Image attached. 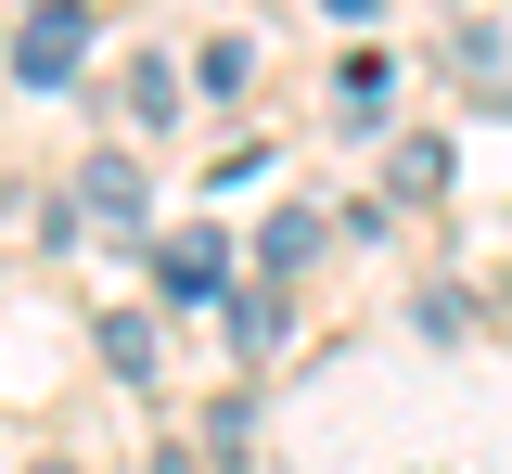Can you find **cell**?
<instances>
[{
    "mask_svg": "<svg viewBox=\"0 0 512 474\" xmlns=\"http://www.w3.org/2000/svg\"><path fill=\"white\" fill-rule=\"evenodd\" d=\"M410 334H423V346H461V334H474V295H461V282L410 295Z\"/></svg>",
    "mask_w": 512,
    "mask_h": 474,
    "instance_id": "52a82bcc",
    "label": "cell"
},
{
    "mask_svg": "<svg viewBox=\"0 0 512 474\" xmlns=\"http://www.w3.org/2000/svg\"><path fill=\"white\" fill-rule=\"evenodd\" d=\"M192 77H205V90H244V77H256V52H244V39H205V65H192Z\"/></svg>",
    "mask_w": 512,
    "mask_h": 474,
    "instance_id": "8fae6325",
    "label": "cell"
},
{
    "mask_svg": "<svg viewBox=\"0 0 512 474\" xmlns=\"http://www.w3.org/2000/svg\"><path fill=\"white\" fill-rule=\"evenodd\" d=\"M116 116H128V129H167V116H180V65H167V52H141V65L116 77Z\"/></svg>",
    "mask_w": 512,
    "mask_h": 474,
    "instance_id": "5b68a950",
    "label": "cell"
},
{
    "mask_svg": "<svg viewBox=\"0 0 512 474\" xmlns=\"http://www.w3.org/2000/svg\"><path fill=\"white\" fill-rule=\"evenodd\" d=\"M77 205H90L103 231H141V218H154V180H141V154H90V167H77Z\"/></svg>",
    "mask_w": 512,
    "mask_h": 474,
    "instance_id": "3957f363",
    "label": "cell"
},
{
    "mask_svg": "<svg viewBox=\"0 0 512 474\" xmlns=\"http://www.w3.org/2000/svg\"><path fill=\"white\" fill-rule=\"evenodd\" d=\"M218 282H231V244H218V231H167V244H154V295H167V308H205Z\"/></svg>",
    "mask_w": 512,
    "mask_h": 474,
    "instance_id": "7a4b0ae2",
    "label": "cell"
},
{
    "mask_svg": "<svg viewBox=\"0 0 512 474\" xmlns=\"http://www.w3.org/2000/svg\"><path fill=\"white\" fill-rule=\"evenodd\" d=\"M52 474H64V462H52Z\"/></svg>",
    "mask_w": 512,
    "mask_h": 474,
    "instance_id": "4fadbf2b",
    "label": "cell"
},
{
    "mask_svg": "<svg viewBox=\"0 0 512 474\" xmlns=\"http://www.w3.org/2000/svg\"><path fill=\"white\" fill-rule=\"evenodd\" d=\"M218 334H231V359H269V346L295 334V308H282V295H269V282H244V295H231V308H218Z\"/></svg>",
    "mask_w": 512,
    "mask_h": 474,
    "instance_id": "277c9868",
    "label": "cell"
},
{
    "mask_svg": "<svg viewBox=\"0 0 512 474\" xmlns=\"http://www.w3.org/2000/svg\"><path fill=\"white\" fill-rule=\"evenodd\" d=\"M333 116L346 129H384V52H359V65L333 77Z\"/></svg>",
    "mask_w": 512,
    "mask_h": 474,
    "instance_id": "ba28073f",
    "label": "cell"
},
{
    "mask_svg": "<svg viewBox=\"0 0 512 474\" xmlns=\"http://www.w3.org/2000/svg\"><path fill=\"white\" fill-rule=\"evenodd\" d=\"M448 193V141H397V205H423Z\"/></svg>",
    "mask_w": 512,
    "mask_h": 474,
    "instance_id": "9c48e42d",
    "label": "cell"
},
{
    "mask_svg": "<svg viewBox=\"0 0 512 474\" xmlns=\"http://www.w3.org/2000/svg\"><path fill=\"white\" fill-rule=\"evenodd\" d=\"M77 52H90V0H39V13L13 26V77H26V90H64Z\"/></svg>",
    "mask_w": 512,
    "mask_h": 474,
    "instance_id": "6da1fadb",
    "label": "cell"
},
{
    "mask_svg": "<svg viewBox=\"0 0 512 474\" xmlns=\"http://www.w3.org/2000/svg\"><path fill=\"white\" fill-rule=\"evenodd\" d=\"M103 372L154 385V321H141V308H103Z\"/></svg>",
    "mask_w": 512,
    "mask_h": 474,
    "instance_id": "8992f818",
    "label": "cell"
},
{
    "mask_svg": "<svg viewBox=\"0 0 512 474\" xmlns=\"http://www.w3.org/2000/svg\"><path fill=\"white\" fill-rule=\"evenodd\" d=\"M320 13H346V26H359V13H384V0H320Z\"/></svg>",
    "mask_w": 512,
    "mask_h": 474,
    "instance_id": "7c38bea8",
    "label": "cell"
},
{
    "mask_svg": "<svg viewBox=\"0 0 512 474\" xmlns=\"http://www.w3.org/2000/svg\"><path fill=\"white\" fill-rule=\"evenodd\" d=\"M320 257V218H269V270H308Z\"/></svg>",
    "mask_w": 512,
    "mask_h": 474,
    "instance_id": "30bf717a",
    "label": "cell"
}]
</instances>
